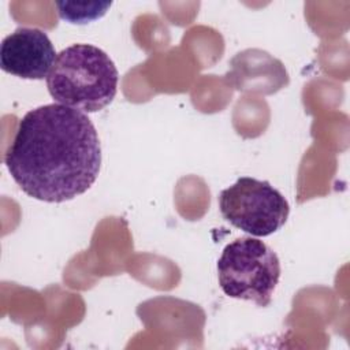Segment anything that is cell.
Segmentation results:
<instances>
[{"instance_id":"277c9868","label":"cell","mask_w":350,"mask_h":350,"mask_svg":"<svg viewBox=\"0 0 350 350\" xmlns=\"http://www.w3.org/2000/svg\"><path fill=\"white\" fill-rule=\"evenodd\" d=\"M219 208L226 221L256 238L280 230L290 213L288 201L278 189L252 176H242L221 190Z\"/></svg>"},{"instance_id":"5b68a950","label":"cell","mask_w":350,"mask_h":350,"mask_svg":"<svg viewBox=\"0 0 350 350\" xmlns=\"http://www.w3.org/2000/svg\"><path fill=\"white\" fill-rule=\"evenodd\" d=\"M56 56L45 31L37 27H18L1 41L0 67L23 79H44L49 75Z\"/></svg>"},{"instance_id":"8992f818","label":"cell","mask_w":350,"mask_h":350,"mask_svg":"<svg viewBox=\"0 0 350 350\" xmlns=\"http://www.w3.org/2000/svg\"><path fill=\"white\" fill-rule=\"evenodd\" d=\"M55 5L63 21L74 25H85L104 16L112 1H56Z\"/></svg>"},{"instance_id":"7a4b0ae2","label":"cell","mask_w":350,"mask_h":350,"mask_svg":"<svg viewBox=\"0 0 350 350\" xmlns=\"http://www.w3.org/2000/svg\"><path fill=\"white\" fill-rule=\"evenodd\" d=\"M119 72L112 59L92 44H72L62 49L46 77V88L55 103L97 112L112 103L118 92Z\"/></svg>"},{"instance_id":"6da1fadb","label":"cell","mask_w":350,"mask_h":350,"mask_svg":"<svg viewBox=\"0 0 350 350\" xmlns=\"http://www.w3.org/2000/svg\"><path fill=\"white\" fill-rule=\"evenodd\" d=\"M4 164L29 197L64 202L96 182L101 167L98 134L85 112L45 104L19 120Z\"/></svg>"},{"instance_id":"3957f363","label":"cell","mask_w":350,"mask_h":350,"mask_svg":"<svg viewBox=\"0 0 350 350\" xmlns=\"http://www.w3.org/2000/svg\"><path fill=\"white\" fill-rule=\"evenodd\" d=\"M217 279L227 297L265 308L280 279V261L261 239L241 237L223 249L217 260Z\"/></svg>"}]
</instances>
